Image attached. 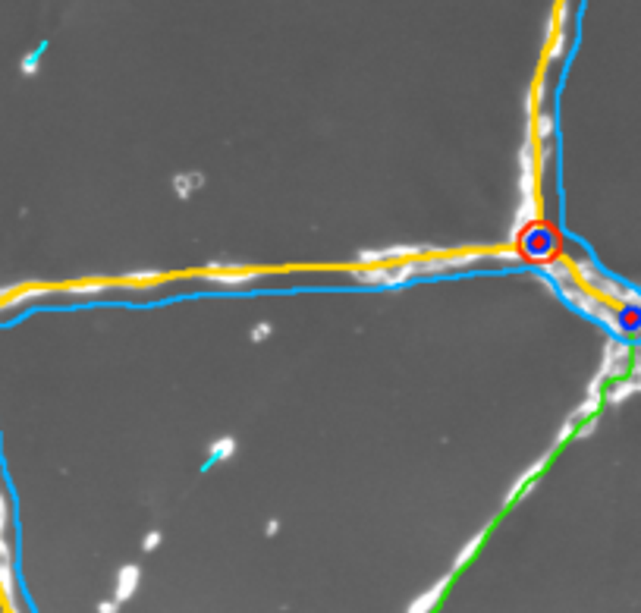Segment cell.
I'll return each instance as SVG.
<instances>
[{
    "label": "cell",
    "instance_id": "7a4b0ae2",
    "mask_svg": "<svg viewBox=\"0 0 641 613\" xmlns=\"http://www.w3.org/2000/svg\"><path fill=\"white\" fill-rule=\"evenodd\" d=\"M538 132H541V136H544V132H550V120L547 117H538Z\"/></svg>",
    "mask_w": 641,
    "mask_h": 613
},
{
    "label": "cell",
    "instance_id": "6da1fadb",
    "mask_svg": "<svg viewBox=\"0 0 641 613\" xmlns=\"http://www.w3.org/2000/svg\"><path fill=\"white\" fill-rule=\"evenodd\" d=\"M35 70H38V53H29L23 60V72H35Z\"/></svg>",
    "mask_w": 641,
    "mask_h": 613
}]
</instances>
